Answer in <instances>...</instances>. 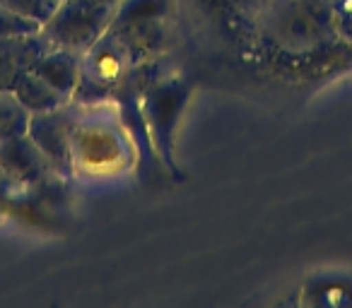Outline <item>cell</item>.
Segmentation results:
<instances>
[{
	"mask_svg": "<svg viewBox=\"0 0 352 308\" xmlns=\"http://www.w3.org/2000/svg\"><path fill=\"white\" fill-rule=\"evenodd\" d=\"M12 92L17 94V99H20L32 113L51 111V108H58L70 102V97H65L63 92L51 87V84L46 82L41 75H36L34 70L20 73V78L12 84Z\"/></svg>",
	"mask_w": 352,
	"mask_h": 308,
	"instance_id": "8",
	"label": "cell"
},
{
	"mask_svg": "<svg viewBox=\"0 0 352 308\" xmlns=\"http://www.w3.org/2000/svg\"><path fill=\"white\" fill-rule=\"evenodd\" d=\"M58 3H63V0H58Z\"/></svg>",
	"mask_w": 352,
	"mask_h": 308,
	"instance_id": "13",
	"label": "cell"
},
{
	"mask_svg": "<svg viewBox=\"0 0 352 308\" xmlns=\"http://www.w3.org/2000/svg\"><path fill=\"white\" fill-rule=\"evenodd\" d=\"M0 167L8 181L20 186H39L49 181L51 174H56L46 154L30 135L0 140Z\"/></svg>",
	"mask_w": 352,
	"mask_h": 308,
	"instance_id": "5",
	"label": "cell"
},
{
	"mask_svg": "<svg viewBox=\"0 0 352 308\" xmlns=\"http://www.w3.org/2000/svg\"><path fill=\"white\" fill-rule=\"evenodd\" d=\"M133 58L126 44L107 29L87 51L82 54V73L73 92V102L80 106H94L111 99L118 80L133 68Z\"/></svg>",
	"mask_w": 352,
	"mask_h": 308,
	"instance_id": "1",
	"label": "cell"
},
{
	"mask_svg": "<svg viewBox=\"0 0 352 308\" xmlns=\"http://www.w3.org/2000/svg\"><path fill=\"white\" fill-rule=\"evenodd\" d=\"M41 32V25L36 20L20 15V12H12L8 8L0 5V39H12V36H25Z\"/></svg>",
	"mask_w": 352,
	"mask_h": 308,
	"instance_id": "11",
	"label": "cell"
},
{
	"mask_svg": "<svg viewBox=\"0 0 352 308\" xmlns=\"http://www.w3.org/2000/svg\"><path fill=\"white\" fill-rule=\"evenodd\" d=\"M3 176H6V174H3V167H0V178H3Z\"/></svg>",
	"mask_w": 352,
	"mask_h": 308,
	"instance_id": "12",
	"label": "cell"
},
{
	"mask_svg": "<svg viewBox=\"0 0 352 308\" xmlns=\"http://www.w3.org/2000/svg\"><path fill=\"white\" fill-rule=\"evenodd\" d=\"M188 94H191V84L176 75H164L142 94L140 108L145 116L150 140L160 150L166 169L174 176H179V167L174 162V128L182 108L186 106Z\"/></svg>",
	"mask_w": 352,
	"mask_h": 308,
	"instance_id": "3",
	"label": "cell"
},
{
	"mask_svg": "<svg viewBox=\"0 0 352 308\" xmlns=\"http://www.w3.org/2000/svg\"><path fill=\"white\" fill-rule=\"evenodd\" d=\"M80 104L70 99L68 104L51 111L32 113L27 135L46 154L54 171L63 178H70L73 167V132L80 128Z\"/></svg>",
	"mask_w": 352,
	"mask_h": 308,
	"instance_id": "4",
	"label": "cell"
},
{
	"mask_svg": "<svg viewBox=\"0 0 352 308\" xmlns=\"http://www.w3.org/2000/svg\"><path fill=\"white\" fill-rule=\"evenodd\" d=\"M0 5L12 12H20V15L30 17V20H36L44 27L56 15L60 3L58 0H0Z\"/></svg>",
	"mask_w": 352,
	"mask_h": 308,
	"instance_id": "10",
	"label": "cell"
},
{
	"mask_svg": "<svg viewBox=\"0 0 352 308\" xmlns=\"http://www.w3.org/2000/svg\"><path fill=\"white\" fill-rule=\"evenodd\" d=\"M32 111L17 99L12 89H0V140L27 135Z\"/></svg>",
	"mask_w": 352,
	"mask_h": 308,
	"instance_id": "9",
	"label": "cell"
},
{
	"mask_svg": "<svg viewBox=\"0 0 352 308\" xmlns=\"http://www.w3.org/2000/svg\"><path fill=\"white\" fill-rule=\"evenodd\" d=\"M32 70H34L36 75H41L51 87H56L58 92H63L65 97L73 99L80 73H82V54L63 49V46H54V49H49L36 60Z\"/></svg>",
	"mask_w": 352,
	"mask_h": 308,
	"instance_id": "7",
	"label": "cell"
},
{
	"mask_svg": "<svg viewBox=\"0 0 352 308\" xmlns=\"http://www.w3.org/2000/svg\"><path fill=\"white\" fill-rule=\"evenodd\" d=\"M49 49H54V44L44 32L0 39V89H12L20 73L34 68V63Z\"/></svg>",
	"mask_w": 352,
	"mask_h": 308,
	"instance_id": "6",
	"label": "cell"
},
{
	"mask_svg": "<svg viewBox=\"0 0 352 308\" xmlns=\"http://www.w3.org/2000/svg\"><path fill=\"white\" fill-rule=\"evenodd\" d=\"M118 3L121 0H63L41 32L54 46L85 54L111 27Z\"/></svg>",
	"mask_w": 352,
	"mask_h": 308,
	"instance_id": "2",
	"label": "cell"
}]
</instances>
